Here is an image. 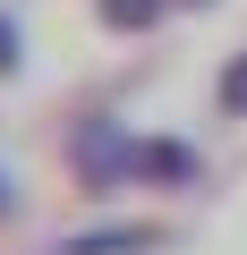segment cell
Instances as JSON below:
<instances>
[{
  "mask_svg": "<svg viewBox=\"0 0 247 255\" xmlns=\"http://www.w3.org/2000/svg\"><path fill=\"white\" fill-rule=\"evenodd\" d=\"M77 170H85V179H119V170H137V136H119V128H94V136L77 145Z\"/></svg>",
  "mask_w": 247,
  "mask_h": 255,
  "instance_id": "1",
  "label": "cell"
},
{
  "mask_svg": "<svg viewBox=\"0 0 247 255\" xmlns=\"http://www.w3.org/2000/svg\"><path fill=\"white\" fill-rule=\"evenodd\" d=\"M188 170H196V153L179 136H145L137 145V179H188Z\"/></svg>",
  "mask_w": 247,
  "mask_h": 255,
  "instance_id": "2",
  "label": "cell"
},
{
  "mask_svg": "<svg viewBox=\"0 0 247 255\" xmlns=\"http://www.w3.org/2000/svg\"><path fill=\"white\" fill-rule=\"evenodd\" d=\"M94 9H102V26H119V34H145L171 0H94Z\"/></svg>",
  "mask_w": 247,
  "mask_h": 255,
  "instance_id": "3",
  "label": "cell"
},
{
  "mask_svg": "<svg viewBox=\"0 0 247 255\" xmlns=\"http://www.w3.org/2000/svg\"><path fill=\"white\" fill-rule=\"evenodd\" d=\"M222 102H230V111H247V60H239V68L222 77Z\"/></svg>",
  "mask_w": 247,
  "mask_h": 255,
  "instance_id": "4",
  "label": "cell"
},
{
  "mask_svg": "<svg viewBox=\"0 0 247 255\" xmlns=\"http://www.w3.org/2000/svg\"><path fill=\"white\" fill-rule=\"evenodd\" d=\"M0 68H17V26L0 17Z\"/></svg>",
  "mask_w": 247,
  "mask_h": 255,
  "instance_id": "5",
  "label": "cell"
}]
</instances>
